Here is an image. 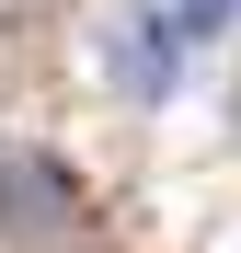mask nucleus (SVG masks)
Masks as SVG:
<instances>
[{
    "label": "nucleus",
    "mask_w": 241,
    "mask_h": 253,
    "mask_svg": "<svg viewBox=\"0 0 241 253\" xmlns=\"http://www.w3.org/2000/svg\"><path fill=\"white\" fill-rule=\"evenodd\" d=\"M241 23V0H184V12H172V35H230Z\"/></svg>",
    "instance_id": "7ed1b4c3"
},
{
    "label": "nucleus",
    "mask_w": 241,
    "mask_h": 253,
    "mask_svg": "<svg viewBox=\"0 0 241 253\" xmlns=\"http://www.w3.org/2000/svg\"><path fill=\"white\" fill-rule=\"evenodd\" d=\"M23 12H46V0H0V23H23Z\"/></svg>",
    "instance_id": "20e7f679"
},
{
    "label": "nucleus",
    "mask_w": 241,
    "mask_h": 253,
    "mask_svg": "<svg viewBox=\"0 0 241 253\" xmlns=\"http://www.w3.org/2000/svg\"><path fill=\"white\" fill-rule=\"evenodd\" d=\"M0 242H12V253H69L80 242V173L58 150L0 138Z\"/></svg>",
    "instance_id": "f257e3e1"
},
{
    "label": "nucleus",
    "mask_w": 241,
    "mask_h": 253,
    "mask_svg": "<svg viewBox=\"0 0 241 253\" xmlns=\"http://www.w3.org/2000/svg\"><path fill=\"white\" fill-rule=\"evenodd\" d=\"M172 46H184L172 23H138V35H127V92H138V104L172 92Z\"/></svg>",
    "instance_id": "f03ea898"
}]
</instances>
